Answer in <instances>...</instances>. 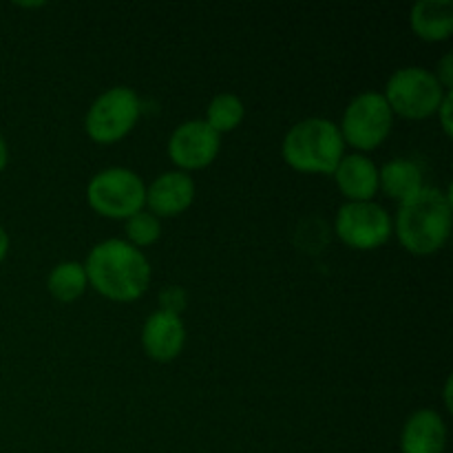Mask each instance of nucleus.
<instances>
[{
    "label": "nucleus",
    "instance_id": "f8f14e48",
    "mask_svg": "<svg viewBox=\"0 0 453 453\" xmlns=\"http://www.w3.org/2000/svg\"><path fill=\"white\" fill-rule=\"evenodd\" d=\"M332 175L345 202H374L379 195V166L367 155L345 153Z\"/></svg>",
    "mask_w": 453,
    "mask_h": 453
},
{
    "label": "nucleus",
    "instance_id": "f03ea898",
    "mask_svg": "<svg viewBox=\"0 0 453 453\" xmlns=\"http://www.w3.org/2000/svg\"><path fill=\"white\" fill-rule=\"evenodd\" d=\"M453 202L449 190L425 186L414 197L398 203L392 219L394 234L410 255L429 257L445 248L451 234Z\"/></svg>",
    "mask_w": 453,
    "mask_h": 453
},
{
    "label": "nucleus",
    "instance_id": "5701e85b",
    "mask_svg": "<svg viewBox=\"0 0 453 453\" xmlns=\"http://www.w3.org/2000/svg\"><path fill=\"white\" fill-rule=\"evenodd\" d=\"M7 164H9V146L7 142H4V137L0 135V173L7 168Z\"/></svg>",
    "mask_w": 453,
    "mask_h": 453
},
{
    "label": "nucleus",
    "instance_id": "412c9836",
    "mask_svg": "<svg viewBox=\"0 0 453 453\" xmlns=\"http://www.w3.org/2000/svg\"><path fill=\"white\" fill-rule=\"evenodd\" d=\"M451 109H453V91H447V96L442 97L441 106L436 111V118L441 122L442 131H445L447 137L453 135V122H451Z\"/></svg>",
    "mask_w": 453,
    "mask_h": 453
},
{
    "label": "nucleus",
    "instance_id": "ddd939ff",
    "mask_svg": "<svg viewBox=\"0 0 453 453\" xmlns=\"http://www.w3.org/2000/svg\"><path fill=\"white\" fill-rule=\"evenodd\" d=\"M447 425L436 410L414 411L401 432L403 453H445Z\"/></svg>",
    "mask_w": 453,
    "mask_h": 453
},
{
    "label": "nucleus",
    "instance_id": "20e7f679",
    "mask_svg": "<svg viewBox=\"0 0 453 453\" xmlns=\"http://www.w3.org/2000/svg\"><path fill=\"white\" fill-rule=\"evenodd\" d=\"M380 93L392 109L394 118L410 119V122L434 118L442 97L447 96L434 71L425 69V66L396 69L389 75L388 84Z\"/></svg>",
    "mask_w": 453,
    "mask_h": 453
},
{
    "label": "nucleus",
    "instance_id": "a211bd4d",
    "mask_svg": "<svg viewBox=\"0 0 453 453\" xmlns=\"http://www.w3.org/2000/svg\"><path fill=\"white\" fill-rule=\"evenodd\" d=\"M124 230H127V242L142 250V248H149L159 242V237H162V219H157L153 212L144 208V211L124 221Z\"/></svg>",
    "mask_w": 453,
    "mask_h": 453
},
{
    "label": "nucleus",
    "instance_id": "1a4fd4ad",
    "mask_svg": "<svg viewBox=\"0 0 453 453\" xmlns=\"http://www.w3.org/2000/svg\"><path fill=\"white\" fill-rule=\"evenodd\" d=\"M221 150V135H217L203 119H188L181 122L171 133L166 144V153L177 171L193 173L203 171L217 159Z\"/></svg>",
    "mask_w": 453,
    "mask_h": 453
},
{
    "label": "nucleus",
    "instance_id": "423d86ee",
    "mask_svg": "<svg viewBox=\"0 0 453 453\" xmlns=\"http://www.w3.org/2000/svg\"><path fill=\"white\" fill-rule=\"evenodd\" d=\"M140 115L142 100L131 87H111L88 106L84 115V133L96 144H118L137 127Z\"/></svg>",
    "mask_w": 453,
    "mask_h": 453
},
{
    "label": "nucleus",
    "instance_id": "4be33fe9",
    "mask_svg": "<svg viewBox=\"0 0 453 453\" xmlns=\"http://www.w3.org/2000/svg\"><path fill=\"white\" fill-rule=\"evenodd\" d=\"M9 248H12V239H9L7 230H4L3 226H0V264H3V261L7 259Z\"/></svg>",
    "mask_w": 453,
    "mask_h": 453
},
{
    "label": "nucleus",
    "instance_id": "39448f33",
    "mask_svg": "<svg viewBox=\"0 0 453 453\" xmlns=\"http://www.w3.org/2000/svg\"><path fill=\"white\" fill-rule=\"evenodd\" d=\"M87 202L104 219L127 221L146 208V184L131 168H104L87 184Z\"/></svg>",
    "mask_w": 453,
    "mask_h": 453
},
{
    "label": "nucleus",
    "instance_id": "6e6552de",
    "mask_svg": "<svg viewBox=\"0 0 453 453\" xmlns=\"http://www.w3.org/2000/svg\"><path fill=\"white\" fill-rule=\"evenodd\" d=\"M334 233L352 250H376L389 242L394 224L380 203L345 202L336 212Z\"/></svg>",
    "mask_w": 453,
    "mask_h": 453
},
{
    "label": "nucleus",
    "instance_id": "0eeeda50",
    "mask_svg": "<svg viewBox=\"0 0 453 453\" xmlns=\"http://www.w3.org/2000/svg\"><path fill=\"white\" fill-rule=\"evenodd\" d=\"M394 127V113L380 91H363L345 106L339 131L345 146L358 153L376 150L389 137Z\"/></svg>",
    "mask_w": 453,
    "mask_h": 453
},
{
    "label": "nucleus",
    "instance_id": "9d476101",
    "mask_svg": "<svg viewBox=\"0 0 453 453\" xmlns=\"http://www.w3.org/2000/svg\"><path fill=\"white\" fill-rule=\"evenodd\" d=\"M197 195L193 177L181 171H166L146 186V211L157 219H171L188 211Z\"/></svg>",
    "mask_w": 453,
    "mask_h": 453
},
{
    "label": "nucleus",
    "instance_id": "f257e3e1",
    "mask_svg": "<svg viewBox=\"0 0 453 453\" xmlns=\"http://www.w3.org/2000/svg\"><path fill=\"white\" fill-rule=\"evenodd\" d=\"M82 265L88 288L115 303H133L142 299L153 279V268L144 250L118 237L96 243Z\"/></svg>",
    "mask_w": 453,
    "mask_h": 453
},
{
    "label": "nucleus",
    "instance_id": "f3484780",
    "mask_svg": "<svg viewBox=\"0 0 453 453\" xmlns=\"http://www.w3.org/2000/svg\"><path fill=\"white\" fill-rule=\"evenodd\" d=\"M243 118H246V106H243L242 97L234 96V93H217L208 104L203 122L217 135H224V133L234 131L243 122Z\"/></svg>",
    "mask_w": 453,
    "mask_h": 453
},
{
    "label": "nucleus",
    "instance_id": "7ed1b4c3",
    "mask_svg": "<svg viewBox=\"0 0 453 453\" xmlns=\"http://www.w3.org/2000/svg\"><path fill=\"white\" fill-rule=\"evenodd\" d=\"M339 124L327 118H305L286 133L281 142L283 162L296 173L332 175L345 155Z\"/></svg>",
    "mask_w": 453,
    "mask_h": 453
},
{
    "label": "nucleus",
    "instance_id": "aec40b11",
    "mask_svg": "<svg viewBox=\"0 0 453 453\" xmlns=\"http://www.w3.org/2000/svg\"><path fill=\"white\" fill-rule=\"evenodd\" d=\"M436 80L445 91H453V53H445L442 60L438 62L436 71H434Z\"/></svg>",
    "mask_w": 453,
    "mask_h": 453
},
{
    "label": "nucleus",
    "instance_id": "9b49d317",
    "mask_svg": "<svg viewBox=\"0 0 453 453\" xmlns=\"http://www.w3.org/2000/svg\"><path fill=\"white\" fill-rule=\"evenodd\" d=\"M186 326L180 314L155 310L142 327V348L157 363H171L184 352Z\"/></svg>",
    "mask_w": 453,
    "mask_h": 453
},
{
    "label": "nucleus",
    "instance_id": "2eb2a0df",
    "mask_svg": "<svg viewBox=\"0 0 453 453\" xmlns=\"http://www.w3.org/2000/svg\"><path fill=\"white\" fill-rule=\"evenodd\" d=\"M425 173L414 159L394 157L379 168V193L383 190L389 199L403 203L425 188Z\"/></svg>",
    "mask_w": 453,
    "mask_h": 453
},
{
    "label": "nucleus",
    "instance_id": "b1692460",
    "mask_svg": "<svg viewBox=\"0 0 453 453\" xmlns=\"http://www.w3.org/2000/svg\"><path fill=\"white\" fill-rule=\"evenodd\" d=\"M451 388H453V379L449 376V379L445 380V388H442V389H445V407L449 411L453 410V407H451Z\"/></svg>",
    "mask_w": 453,
    "mask_h": 453
},
{
    "label": "nucleus",
    "instance_id": "4468645a",
    "mask_svg": "<svg viewBox=\"0 0 453 453\" xmlns=\"http://www.w3.org/2000/svg\"><path fill=\"white\" fill-rule=\"evenodd\" d=\"M410 27L425 42H445L453 34L451 0H420L410 12Z\"/></svg>",
    "mask_w": 453,
    "mask_h": 453
},
{
    "label": "nucleus",
    "instance_id": "6ab92c4d",
    "mask_svg": "<svg viewBox=\"0 0 453 453\" xmlns=\"http://www.w3.org/2000/svg\"><path fill=\"white\" fill-rule=\"evenodd\" d=\"M188 305V295L181 286H166L162 292H159V310L171 314H180Z\"/></svg>",
    "mask_w": 453,
    "mask_h": 453
},
{
    "label": "nucleus",
    "instance_id": "dca6fc26",
    "mask_svg": "<svg viewBox=\"0 0 453 453\" xmlns=\"http://www.w3.org/2000/svg\"><path fill=\"white\" fill-rule=\"evenodd\" d=\"M47 290L60 303H73L88 290V279L80 261H60L47 277Z\"/></svg>",
    "mask_w": 453,
    "mask_h": 453
}]
</instances>
